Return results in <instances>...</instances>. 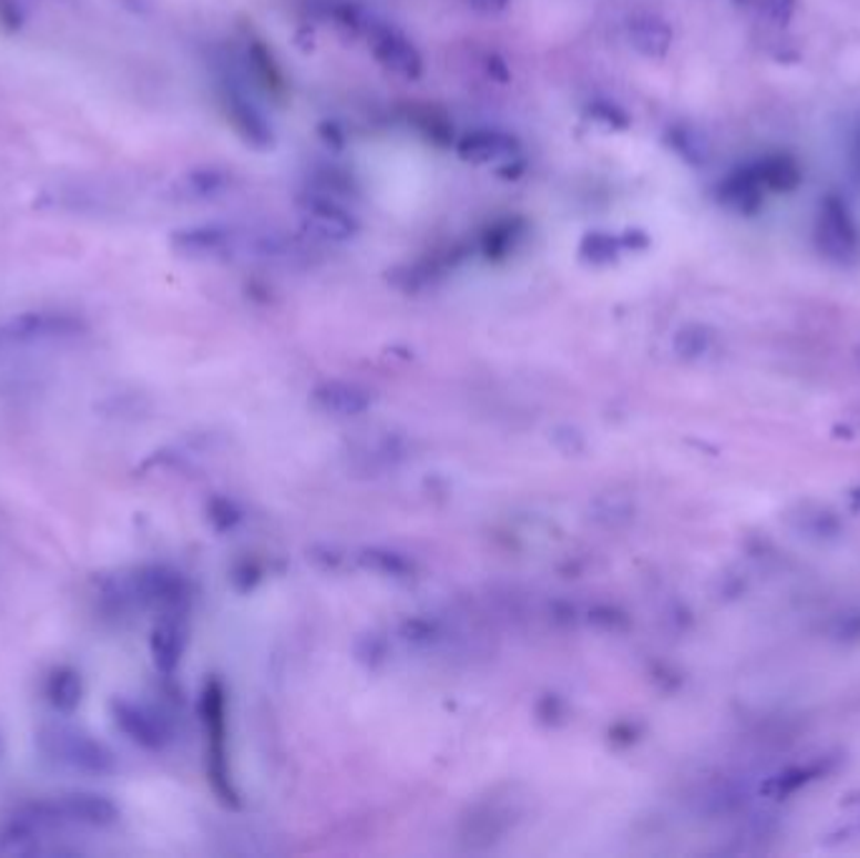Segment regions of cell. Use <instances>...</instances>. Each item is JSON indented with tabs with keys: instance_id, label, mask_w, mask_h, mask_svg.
Listing matches in <instances>:
<instances>
[{
	"instance_id": "cell-4",
	"label": "cell",
	"mask_w": 860,
	"mask_h": 858,
	"mask_svg": "<svg viewBox=\"0 0 860 858\" xmlns=\"http://www.w3.org/2000/svg\"><path fill=\"white\" fill-rule=\"evenodd\" d=\"M513 142L499 134H479L463 144V154L479 164H503L513 156Z\"/></svg>"
},
{
	"instance_id": "cell-1",
	"label": "cell",
	"mask_w": 860,
	"mask_h": 858,
	"mask_svg": "<svg viewBox=\"0 0 860 858\" xmlns=\"http://www.w3.org/2000/svg\"><path fill=\"white\" fill-rule=\"evenodd\" d=\"M818 247L826 257L840 265H850L860 257V235L850 210L843 197L828 194L820 200L818 225H816Z\"/></svg>"
},
{
	"instance_id": "cell-5",
	"label": "cell",
	"mask_w": 860,
	"mask_h": 858,
	"mask_svg": "<svg viewBox=\"0 0 860 858\" xmlns=\"http://www.w3.org/2000/svg\"><path fill=\"white\" fill-rule=\"evenodd\" d=\"M632 41L642 53L665 55L672 43V31L657 18H642V21L632 23Z\"/></svg>"
},
{
	"instance_id": "cell-9",
	"label": "cell",
	"mask_w": 860,
	"mask_h": 858,
	"mask_svg": "<svg viewBox=\"0 0 860 858\" xmlns=\"http://www.w3.org/2000/svg\"><path fill=\"white\" fill-rule=\"evenodd\" d=\"M737 3H745V0H737Z\"/></svg>"
},
{
	"instance_id": "cell-8",
	"label": "cell",
	"mask_w": 860,
	"mask_h": 858,
	"mask_svg": "<svg viewBox=\"0 0 860 858\" xmlns=\"http://www.w3.org/2000/svg\"><path fill=\"white\" fill-rule=\"evenodd\" d=\"M856 162H858V172H860V139H858V146H856Z\"/></svg>"
},
{
	"instance_id": "cell-6",
	"label": "cell",
	"mask_w": 860,
	"mask_h": 858,
	"mask_svg": "<svg viewBox=\"0 0 860 858\" xmlns=\"http://www.w3.org/2000/svg\"><path fill=\"white\" fill-rule=\"evenodd\" d=\"M762 8L775 25H788L796 13V0H762Z\"/></svg>"
},
{
	"instance_id": "cell-7",
	"label": "cell",
	"mask_w": 860,
	"mask_h": 858,
	"mask_svg": "<svg viewBox=\"0 0 860 858\" xmlns=\"http://www.w3.org/2000/svg\"><path fill=\"white\" fill-rule=\"evenodd\" d=\"M677 146H679V152L685 154V159H689V162H695V164L705 162V144L699 142L695 134H687V132L679 134Z\"/></svg>"
},
{
	"instance_id": "cell-2",
	"label": "cell",
	"mask_w": 860,
	"mask_h": 858,
	"mask_svg": "<svg viewBox=\"0 0 860 858\" xmlns=\"http://www.w3.org/2000/svg\"><path fill=\"white\" fill-rule=\"evenodd\" d=\"M717 197L727 210L745 214V217H752V214L762 210L765 186L755 176L752 166L747 164V166H740V170H735L730 176H725V180L719 182Z\"/></svg>"
},
{
	"instance_id": "cell-3",
	"label": "cell",
	"mask_w": 860,
	"mask_h": 858,
	"mask_svg": "<svg viewBox=\"0 0 860 858\" xmlns=\"http://www.w3.org/2000/svg\"><path fill=\"white\" fill-rule=\"evenodd\" d=\"M765 192H792L802 182L798 162L788 154H768L750 164Z\"/></svg>"
}]
</instances>
